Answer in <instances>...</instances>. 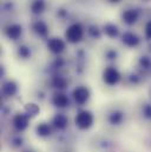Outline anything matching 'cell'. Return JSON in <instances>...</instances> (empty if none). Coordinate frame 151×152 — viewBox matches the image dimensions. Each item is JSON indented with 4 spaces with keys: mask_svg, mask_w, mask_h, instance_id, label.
Listing matches in <instances>:
<instances>
[{
    "mask_svg": "<svg viewBox=\"0 0 151 152\" xmlns=\"http://www.w3.org/2000/svg\"><path fill=\"white\" fill-rule=\"evenodd\" d=\"M95 124V115L89 110H80L78 111L75 117L76 127L80 131L90 130Z\"/></svg>",
    "mask_w": 151,
    "mask_h": 152,
    "instance_id": "obj_1",
    "label": "cell"
},
{
    "mask_svg": "<svg viewBox=\"0 0 151 152\" xmlns=\"http://www.w3.org/2000/svg\"><path fill=\"white\" fill-rule=\"evenodd\" d=\"M105 120L111 127H120L126 121V112L120 107H112L105 114Z\"/></svg>",
    "mask_w": 151,
    "mask_h": 152,
    "instance_id": "obj_2",
    "label": "cell"
},
{
    "mask_svg": "<svg viewBox=\"0 0 151 152\" xmlns=\"http://www.w3.org/2000/svg\"><path fill=\"white\" fill-rule=\"evenodd\" d=\"M84 34H85V30L81 26V24L73 23V24H71L66 28V31H65V39L70 44H78L79 41L83 40Z\"/></svg>",
    "mask_w": 151,
    "mask_h": 152,
    "instance_id": "obj_3",
    "label": "cell"
},
{
    "mask_svg": "<svg viewBox=\"0 0 151 152\" xmlns=\"http://www.w3.org/2000/svg\"><path fill=\"white\" fill-rule=\"evenodd\" d=\"M30 121H31V118L25 113L24 111L15 113L12 117V119H11L12 127H13L14 132H18V133H24L29 129Z\"/></svg>",
    "mask_w": 151,
    "mask_h": 152,
    "instance_id": "obj_4",
    "label": "cell"
},
{
    "mask_svg": "<svg viewBox=\"0 0 151 152\" xmlns=\"http://www.w3.org/2000/svg\"><path fill=\"white\" fill-rule=\"evenodd\" d=\"M102 79H103L104 84H106L108 86H116L122 80V75H120V72L118 71L117 67L108 66L103 70Z\"/></svg>",
    "mask_w": 151,
    "mask_h": 152,
    "instance_id": "obj_5",
    "label": "cell"
},
{
    "mask_svg": "<svg viewBox=\"0 0 151 152\" xmlns=\"http://www.w3.org/2000/svg\"><path fill=\"white\" fill-rule=\"evenodd\" d=\"M91 98V92L86 86H77L72 91V99L78 106H84Z\"/></svg>",
    "mask_w": 151,
    "mask_h": 152,
    "instance_id": "obj_6",
    "label": "cell"
},
{
    "mask_svg": "<svg viewBox=\"0 0 151 152\" xmlns=\"http://www.w3.org/2000/svg\"><path fill=\"white\" fill-rule=\"evenodd\" d=\"M47 48L51 53L56 54V56H59L62 54L65 48H66V41L64 39L58 38V37H54V38H50L47 40Z\"/></svg>",
    "mask_w": 151,
    "mask_h": 152,
    "instance_id": "obj_7",
    "label": "cell"
},
{
    "mask_svg": "<svg viewBox=\"0 0 151 152\" xmlns=\"http://www.w3.org/2000/svg\"><path fill=\"white\" fill-rule=\"evenodd\" d=\"M51 102H52L53 106H56L57 109H60V110L67 109L71 104L70 98L63 91H56L51 98Z\"/></svg>",
    "mask_w": 151,
    "mask_h": 152,
    "instance_id": "obj_8",
    "label": "cell"
},
{
    "mask_svg": "<svg viewBox=\"0 0 151 152\" xmlns=\"http://www.w3.org/2000/svg\"><path fill=\"white\" fill-rule=\"evenodd\" d=\"M36 134H37L39 138L41 139H47L50 137L53 136V132H54V127L52 126L51 123H47V121H40L38 123L37 126H36Z\"/></svg>",
    "mask_w": 151,
    "mask_h": 152,
    "instance_id": "obj_9",
    "label": "cell"
},
{
    "mask_svg": "<svg viewBox=\"0 0 151 152\" xmlns=\"http://www.w3.org/2000/svg\"><path fill=\"white\" fill-rule=\"evenodd\" d=\"M51 124L54 127V130H57V131H65L69 127L70 120H69V117L66 114L63 113V112H59V113L53 115V118L51 120Z\"/></svg>",
    "mask_w": 151,
    "mask_h": 152,
    "instance_id": "obj_10",
    "label": "cell"
},
{
    "mask_svg": "<svg viewBox=\"0 0 151 152\" xmlns=\"http://www.w3.org/2000/svg\"><path fill=\"white\" fill-rule=\"evenodd\" d=\"M141 37L132 32V31H126L122 34V42L126 46V47H130V48H136L141 45Z\"/></svg>",
    "mask_w": 151,
    "mask_h": 152,
    "instance_id": "obj_11",
    "label": "cell"
},
{
    "mask_svg": "<svg viewBox=\"0 0 151 152\" xmlns=\"http://www.w3.org/2000/svg\"><path fill=\"white\" fill-rule=\"evenodd\" d=\"M4 32H5V36L10 40L17 41L23 36V26L20 24H10L5 27Z\"/></svg>",
    "mask_w": 151,
    "mask_h": 152,
    "instance_id": "obj_12",
    "label": "cell"
},
{
    "mask_svg": "<svg viewBox=\"0 0 151 152\" xmlns=\"http://www.w3.org/2000/svg\"><path fill=\"white\" fill-rule=\"evenodd\" d=\"M25 143H26V139L25 137L23 136V133H18V132H14L13 134L10 136V139H8V145L10 148H12L13 150H17V151H21L23 149H25Z\"/></svg>",
    "mask_w": 151,
    "mask_h": 152,
    "instance_id": "obj_13",
    "label": "cell"
},
{
    "mask_svg": "<svg viewBox=\"0 0 151 152\" xmlns=\"http://www.w3.org/2000/svg\"><path fill=\"white\" fill-rule=\"evenodd\" d=\"M113 140H111L109 137H98L95 139V149H97L100 152H112L111 149L113 148Z\"/></svg>",
    "mask_w": 151,
    "mask_h": 152,
    "instance_id": "obj_14",
    "label": "cell"
},
{
    "mask_svg": "<svg viewBox=\"0 0 151 152\" xmlns=\"http://www.w3.org/2000/svg\"><path fill=\"white\" fill-rule=\"evenodd\" d=\"M139 18V12L135 8H128L122 13V20L128 26H132L137 23Z\"/></svg>",
    "mask_w": 151,
    "mask_h": 152,
    "instance_id": "obj_15",
    "label": "cell"
},
{
    "mask_svg": "<svg viewBox=\"0 0 151 152\" xmlns=\"http://www.w3.org/2000/svg\"><path fill=\"white\" fill-rule=\"evenodd\" d=\"M17 92H18V84L14 80H7L1 86V93L4 97L12 98L17 94Z\"/></svg>",
    "mask_w": 151,
    "mask_h": 152,
    "instance_id": "obj_16",
    "label": "cell"
},
{
    "mask_svg": "<svg viewBox=\"0 0 151 152\" xmlns=\"http://www.w3.org/2000/svg\"><path fill=\"white\" fill-rule=\"evenodd\" d=\"M32 30L39 38H47V36L50 33L48 25L43 20H36L32 24Z\"/></svg>",
    "mask_w": 151,
    "mask_h": 152,
    "instance_id": "obj_17",
    "label": "cell"
},
{
    "mask_svg": "<svg viewBox=\"0 0 151 152\" xmlns=\"http://www.w3.org/2000/svg\"><path fill=\"white\" fill-rule=\"evenodd\" d=\"M51 85L57 91H64L69 86V80L65 76L57 73V75L52 76V78H51Z\"/></svg>",
    "mask_w": 151,
    "mask_h": 152,
    "instance_id": "obj_18",
    "label": "cell"
},
{
    "mask_svg": "<svg viewBox=\"0 0 151 152\" xmlns=\"http://www.w3.org/2000/svg\"><path fill=\"white\" fill-rule=\"evenodd\" d=\"M103 33L109 38L114 39L119 36V27L113 23H106L103 27Z\"/></svg>",
    "mask_w": 151,
    "mask_h": 152,
    "instance_id": "obj_19",
    "label": "cell"
},
{
    "mask_svg": "<svg viewBox=\"0 0 151 152\" xmlns=\"http://www.w3.org/2000/svg\"><path fill=\"white\" fill-rule=\"evenodd\" d=\"M17 56H18V58H20L23 60H29L32 57V50H31L30 46H27L25 44H21L17 48Z\"/></svg>",
    "mask_w": 151,
    "mask_h": 152,
    "instance_id": "obj_20",
    "label": "cell"
},
{
    "mask_svg": "<svg viewBox=\"0 0 151 152\" xmlns=\"http://www.w3.org/2000/svg\"><path fill=\"white\" fill-rule=\"evenodd\" d=\"M46 10L45 0H33L31 4V12L33 14H41Z\"/></svg>",
    "mask_w": 151,
    "mask_h": 152,
    "instance_id": "obj_21",
    "label": "cell"
},
{
    "mask_svg": "<svg viewBox=\"0 0 151 152\" xmlns=\"http://www.w3.org/2000/svg\"><path fill=\"white\" fill-rule=\"evenodd\" d=\"M24 112L27 114L30 118H33L36 117L37 114H39L40 112V109L37 104H33V103H30V104H26L25 107H24Z\"/></svg>",
    "mask_w": 151,
    "mask_h": 152,
    "instance_id": "obj_22",
    "label": "cell"
},
{
    "mask_svg": "<svg viewBox=\"0 0 151 152\" xmlns=\"http://www.w3.org/2000/svg\"><path fill=\"white\" fill-rule=\"evenodd\" d=\"M139 114L145 121H151V103H144L141 106Z\"/></svg>",
    "mask_w": 151,
    "mask_h": 152,
    "instance_id": "obj_23",
    "label": "cell"
},
{
    "mask_svg": "<svg viewBox=\"0 0 151 152\" xmlns=\"http://www.w3.org/2000/svg\"><path fill=\"white\" fill-rule=\"evenodd\" d=\"M138 66L143 70V71H150L151 70V58L148 56H142L138 60Z\"/></svg>",
    "mask_w": 151,
    "mask_h": 152,
    "instance_id": "obj_24",
    "label": "cell"
},
{
    "mask_svg": "<svg viewBox=\"0 0 151 152\" xmlns=\"http://www.w3.org/2000/svg\"><path fill=\"white\" fill-rule=\"evenodd\" d=\"M86 32H87L89 37H91L92 39L102 38V30H100L98 26H96V25H91V26H89L87 30H86Z\"/></svg>",
    "mask_w": 151,
    "mask_h": 152,
    "instance_id": "obj_25",
    "label": "cell"
},
{
    "mask_svg": "<svg viewBox=\"0 0 151 152\" xmlns=\"http://www.w3.org/2000/svg\"><path fill=\"white\" fill-rule=\"evenodd\" d=\"M104 56H105V58H106L108 60H116V59L118 58V52H117V50H114V48H108V50L105 51Z\"/></svg>",
    "mask_w": 151,
    "mask_h": 152,
    "instance_id": "obj_26",
    "label": "cell"
},
{
    "mask_svg": "<svg viewBox=\"0 0 151 152\" xmlns=\"http://www.w3.org/2000/svg\"><path fill=\"white\" fill-rule=\"evenodd\" d=\"M144 32H145V38L149 39V40H151V20H150V21H148V23H147Z\"/></svg>",
    "mask_w": 151,
    "mask_h": 152,
    "instance_id": "obj_27",
    "label": "cell"
},
{
    "mask_svg": "<svg viewBox=\"0 0 151 152\" xmlns=\"http://www.w3.org/2000/svg\"><path fill=\"white\" fill-rule=\"evenodd\" d=\"M129 80H130L131 84H138L139 80H141V78H139L138 75H133V73H131V75L129 76Z\"/></svg>",
    "mask_w": 151,
    "mask_h": 152,
    "instance_id": "obj_28",
    "label": "cell"
},
{
    "mask_svg": "<svg viewBox=\"0 0 151 152\" xmlns=\"http://www.w3.org/2000/svg\"><path fill=\"white\" fill-rule=\"evenodd\" d=\"M20 152H39V151L36 150V149H33V148H25V149H23Z\"/></svg>",
    "mask_w": 151,
    "mask_h": 152,
    "instance_id": "obj_29",
    "label": "cell"
},
{
    "mask_svg": "<svg viewBox=\"0 0 151 152\" xmlns=\"http://www.w3.org/2000/svg\"><path fill=\"white\" fill-rule=\"evenodd\" d=\"M110 2H119V1H122V0H109Z\"/></svg>",
    "mask_w": 151,
    "mask_h": 152,
    "instance_id": "obj_30",
    "label": "cell"
},
{
    "mask_svg": "<svg viewBox=\"0 0 151 152\" xmlns=\"http://www.w3.org/2000/svg\"><path fill=\"white\" fill-rule=\"evenodd\" d=\"M62 152H73V151H71V150H64V151H62Z\"/></svg>",
    "mask_w": 151,
    "mask_h": 152,
    "instance_id": "obj_31",
    "label": "cell"
},
{
    "mask_svg": "<svg viewBox=\"0 0 151 152\" xmlns=\"http://www.w3.org/2000/svg\"><path fill=\"white\" fill-rule=\"evenodd\" d=\"M150 144H151V137H150Z\"/></svg>",
    "mask_w": 151,
    "mask_h": 152,
    "instance_id": "obj_32",
    "label": "cell"
},
{
    "mask_svg": "<svg viewBox=\"0 0 151 152\" xmlns=\"http://www.w3.org/2000/svg\"><path fill=\"white\" fill-rule=\"evenodd\" d=\"M150 94H151V91H150Z\"/></svg>",
    "mask_w": 151,
    "mask_h": 152,
    "instance_id": "obj_33",
    "label": "cell"
},
{
    "mask_svg": "<svg viewBox=\"0 0 151 152\" xmlns=\"http://www.w3.org/2000/svg\"><path fill=\"white\" fill-rule=\"evenodd\" d=\"M147 1H149V0H147Z\"/></svg>",
    "mask_w": 151,
    "mask_h": 152,
    "instance_id": "obj_34",
    "label": "cell"
}]
</instances>
